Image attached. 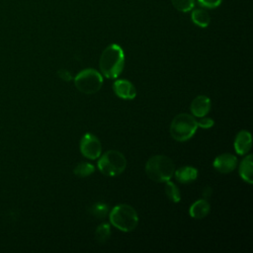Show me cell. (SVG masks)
Listing matches in <instances>:
<instances>
[{
	"mask_svg": "<svg viewBox=\"0 0 253 253\" xmlns=\"http://www.w3.org/2000/svg\"><path fill=\"white\" fill-rule=\"evenodd\" d=\"M99 65L105 77L109 79L119 77L125 66V53L123 48L117 43L108 45L101 54Z\"/></svg>",
	"mask_w": 253,
	"mask_h": 253,
	"instance_id": "cell-1",
	"label": "cell"
},
{
	"mask_svg": "<svg viewBox=\"0 0 253 253\" xmlns=\"http://www.w3.org/2000/svg\"><path fill=\"white\" fill-rule=\"evenodd\" d=\"M175 171L174 162L165 155L150 157L145 164L147 177L154 182H166L170 180Z\"/></svg>",
	"mask_w": 253,
	"mask_h": 253,
	"instance_id": "cell-2",
	"label": "cell"
},
{
	"mask_svg": "<svg viewBox=\"0 0 253 253\" xmlns=\"http://www.w3.org/2000/svg\"><path fill=\"white\" fill-rule=\"evenodd\" d=\"M111 223L118 229L128 232L133 230L138 223L136 211L129 205L120 204L115 206L110 214Z\"/></svg>",
	"mask_w": 253,
	"mask_h": 253,
	"instance_id": "cell-3",
	"label": "cell"
},
{
	"mask_svg": "<svg viewBox=\"0 0 253 253\" xmlns=\"http://www.w3.org/2000/svg\"><path fill=\"white\" fill-rule=\"evenodd\" d=\"M198 128L196 119L186 113L177 115L171 122L170 134L177 141L190 139Z\"/></svg>",
	"mask_w": 253,
	"mask_h": 253,
	"instance_id": "cell-4",
	"label": "cell"
},
{
	"mask_svg": "<svg viewBox=\"0 0 253 253\" xmlns=\"http://www.w3.org/2000/svg\"><path fill=\"white\" fill-rule=\"evenodd\" d=\"M98 161L99 170L107 176H117L122 174L126 167L125 155L118 150H108L100 155Z\"/></svg>",
	"mask_w": 253,
	"mask_h": 253,
	"instance_id": "cell-5",
	"label": "cell"
},
{
	"mask_svg": "<svg viewBox=\"0 0 253 253\" xmlns=\"http://www.w3.org/2000/svg\"><path fill=\"white\" fill-rule=\"evenodd\" d=\"M75 87L84 94H94L103 85V76L93 68L81 70L74 78Z\"/></svg>",
	"mask_w": 253,
	"mask_h": 253,
	"instance_id": "cell-6",
	"label": "cell"
},
{
	"mask_svg": "<svg viewBox=\"0 0 253 253\" xmlns=\"http://www.w3.org/2000/svg\"><path fill=\"white\" fill-rule=\"evenodd\" d=\"M80 151L83 156L89 159H97L102 153V144L97 136L87 132L81 137Z\"/></svg>",
	"mask_w": 253,
	"mask_h": 253,
	"instance_id": "cell-7",
	"label": "cell"
},
{
	"mask_svg": "<svg viewBox=\"0 0 253 253\" xmlns=\"http://www.w3.org/2000/svg\"><path fill=\"white\" fill-rule=\"evenodd\" d=\"M113 90L115 94L122 99L131 100L136 96L134 85L126 79H119L113 83Z\"/></svg>",
	"mask_w": 253,
	"mask_h": 253,
	"instance_id": "cell-8",
	"label": "cell"
},
{
	"mask_svg": "<svg viewBox=\"0 0 253 253\" xmlns=\"http://www.w3.org/2000/svg\"><path fill=\"white\" fill-rule=\"evenodd\" d=\"M212 165L220 173H229L236 168L237 158L231 153H222L215 157Z\"/></svg>",
	"mask_w": 253,
	"mask_h": 253,
	"instance_id": "cell-9",
	"label": "cell"
},
{
	"mask_svg": "<svg viewBox=\"0 0 253 253\" xmlns=\"http://www.w3.org/2000/svg\"><path fill=\"white\" fill-rule=\"evenodd\" d=\"M191 112L195 117H205L211 110V100L204 95L197 96L191 103Z\"/></svg>",
	"mask_w": 253,
	"mask_h": 253,
	"instance_id": "cell-10",
	"label": "cell"
},
{
	"mask_svg": "<svg viewBox=\"0 0 253 253\" xmlns=\"http://www.w3.org/2000/svg\"><path fill=\"white\" fill-rule=\"evenodd\" d=\"M252 146V137L249 131L241 130L234 139V149L239 155L246 154Z\"/></svg>",
	"mask_w": 253,
	"mask_h": 253,
	"instance_id": "cell-11",
	"label": "cell"
},
{
	"mask_svg": "<svg viewBox=\"0 0 253 253\" xmlns=\"http://www.w3.org/2000/svg\"><path fill=\"white\" fill-rule=\"evenodd\" d=\"M175 178L178 182L187 184L193 182L198 177V170L192 166H183L174 171Z\"/></svg>",
	"mask_w": 253,
	"mask_h": 253,
	"instance_id": "cell-12",
	"label": "cell"
},
{
	"mask_svg": "<svg viewBox=\"0 0 253 253\" xmlns=\"http://www.w3.org/2000/svg\"><path fill=\"white\" fill-rule=\"evenodd\" d=\"M211 207L209 202L206 199H201L196 201L191 208L189 209V213L192 217L194 218H204L205 216H207L210 212Z\"/></svg>",
	"mask_w": 253,
	"mask_h": 253,
	"instance_id": "cell-13",
	"label": "cell"
},
{
	"mask_svg": "<svg viewBox=\"0 0 253 253\" xmlns=\"http://www.w3.org/2000/svg\"><path fill=\"white\" fill-rule=\"evenodd\" d=\"M239 175L240 177L247 183H253V163H252V155L249 154L243 158L239 165Z\"/></svg>",
	"mask_w": 253,
	"mask_h": 253,
	"instance_id": "cell-14",
	"label": "cell"
},
{
	"mask_svg": "<svg viewBox=\"0 0 253 253\" xmlns=\"http://www.w3.org/2000/svg\"><path fill=\"white\" fill-rule=\"evenodd\" d=\"M192 21L201 28H207L210 25L211 17L204 9H195L191 15Z\"/></svg>",
	"mask_w": 253,
	"mask_h": 253,
	"instance_id": "cell-15",
	"label": "cell"
},
{
	"mask_svg": "<svg viewBox=\"0 0 253 253\" xmlns=\"http://www.w3.org/2000/svg\"><path fill=\"white\" fill-rule=\"evenodd\" d=\"M165 194L168 197V199L173 203H178L181 200V194H180L178 187L170 180L166 181Z\"/></svg>",
	"mask_w": 253,
	"mask_h": 253,
	"instance_id": "cell-16",
	"label": "cell"
},
{
	"mask_svg": "<svg viewBox=\"0 0 253 253\" xmlns=\"http://www.w3.org/2000/svg\"><path fill=\"white\" fill-rule=\"evenodd\" d=\"M95 171L94 165L88 162H81L77 164L73 170L74 174L78 177H87L90 176Z\"/></svg>",
	"mask_w": 253,
	"mask_h": 253,
	"instance_id": "cell-17",
	"label": "cell"
},
{
	"mask_svg": "<svg viewBox=\"0 0 253 253\" xmlns=\"http://www.w3.org/2000/svg\"><path fill=\"white\" fill-rule=\"evenodd\" d=\"M110 235H111V229L108 223H101L95 231L96 239L100 243H104L105 241H107Z\"/></svg>",
	"mask_w": 253,
	"mask_h": 253,
	"instance_id": "cell-18",
	"label": "cell"
},
{
	"mask_svg": "<svg viewBox=\"0 0 253 253\" xmlns=\"http://www.w3.org/2000/svg\"><path fill=\"white\" fill-rule=\"evenodd\" d=\"M173 6L180 12H189L195 5V0H171Z\"/></svg>",
	"mask_w": 253,
	"mask_h": 253,
	"instance_id": "cell-19",
	"label": "cell"
},
{
	"mask_svg": "<svg viewBox=\"0 0 253 253\" xmlns=\"http://www.w3.org/2000/svg\"><path fill=\"white\" fill-rule=\"evenodd\" d=\"M91 212L97 217H105L108 213V207L105 204H96L91 208Z\"/></svg>",
	"mask_w": 253,
	"mask_h": 253,
	"instance_id": "cell-20",
	"label": "cell"
},
{
	"mask_svg": "<svg viewBox=\"0 0 253 253\" xmlns=\"http://www.w3.org/2000/svg\"><path fill=\"white\" fill-rule=\"evenodd\" d=\"M221 1L222 0H198L199 4L201 6L206 7V8H210V9L218 7L221 4Z\"/></svg>",
	"mask_w": 253,
	"mask_h": 253,
	"instance_id": "cell-21",
	"label": "cell"
},
{
	"mask_svg": "<svg viewBox=\"0 0 253 253\" xmlns=\"http://www.w3.org/2000/svg\"><path fill=\"white\" fill-rule=\"evenodd\" d=\"M197 125L202 128H210L214 125V122L211 118L202 117L199 121H197Z\"/></svg>",
	"mask_w": 253,
	"mask_h": 253,
	"instance_id": "cell-22",
	"label": "cell"
},
{
	"mask_svg": "<svg viewBox=\"0 0 253 253\" xmlns=\"http://www.w3.org/2000/svg\"><path fill=\"white\" fill-rule=\"evenodd\" d=\"M57 74H58L59 78L62 79V80H64V81H70V80L72 79L71 73H70L68 70H66V69H60V70H58Z\"/></svg>",
	"mask_w": 253,
	"mask_h": 253,
	"instance_id": "cell-23",
	"label": "cell"
},
{
	"mask_svg": "<svg viewBox=\"0 0 253 253\" xmlns=\"http://www.w3.org/2000/svg\"><path fill=\"white\" fill-rule=\"evenodd\" d=\"M211 194V190L210 188H205V189H204V192H203L204 198H208Z\"/></svg>",
	"mask_w": 253,
	"mask_h": 253,
	"instance_id": "cell-24",
	"label": "cell"
}]
</instances>
